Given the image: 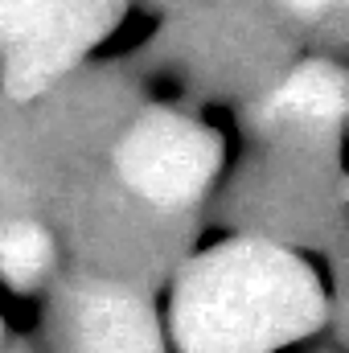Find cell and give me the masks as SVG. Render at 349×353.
<instances>
[{
  "label": "cell",
  "mask_w": 349,
  "mask_h": 353,
  "mask_svg": "<svg viewBox=\"0 0 349 353\" xmlns=\"http://www.w3.org/2000/svg\"><path fill=\"white\" fill-rule=\"evenodd\" d=\"M325 321V292L292 251L239 239L197 255L173 292L181 353H275Z\"/></svg>",
  "instance_id": "cell-1"
},
{
  "label": "cell",
  "mask_w": 349,
  "mask_h": 353,
  "mask_svg": "<svg viewBox=\"0 0 349 353\" xmlns=\"http://www.w3.org/2000/svg\"><path fill=\"white\" fill-rule=\"evenodd\" d=\"M123 0H0V66L17 99L66 74L119 21Z\"/></svg>",
  "instance_id": "cell-2"
},
{
  "label": "cell",
  "mask_w": 349,
  "mask_h": 353,
  "mask_svg": "<svg viewBox=\"0 0 349 353\" xmlns=\"http://www.w3.org/2000/svg\"><path fill=\"white\" fill-rule=\"evenodd\" d=\"M218 169V140L169 111L144 115L119 144V176L132 193L152 205H185L193 201Z\"/></svg>",
  "instance_id": "cell-3"
},
{
  "label": "cell",
  "mask_w": 349,
  "mask_h": 353,
  "mask_svg": "<svg viewBox=\"0 0 349 353\" xmlns=\"http://www.w3.org/2000/svg\"><path fill=\"white\" fill-rule=\"evenodd\" d=\"M62 353H165L152 308L123 283H79L62 316Z\"/></svg>",
  "instance_id": "cell-4"
},
{
  "label": "cell",
  "mask_w": 349,
  "mask_h": 353,
  "mask_svg": "<svg viewBox=\"0 0 349 353\" xmlns=\"http://www.w3.org/2000/svg\"><path fill=\"white\" fill-rule=\"evenodd\" d=\"M341 107H346V83H341V74L333 66H300L271 94L267 119L321 128V123H333L341 115Z\"/></svg>",
  "instance_id": "cell-5"
},
{
  "label": "cell",
  "mask_w": 349,
  "mask_h": 353,
  "mask_svg": "<svg viewBox=\"0 0 349 353\" xmlns=\"http://www.w3.org/2000/svg\"><path fill=\"white\" fill-rule=\"evenodd\" d=\"M54 271V239L29 222V218H12L0 222V279L8 288H37L46 283V275Z\"/></svg>",
  "instance_id": "cell-6"
},
{
  "label": "cell",
  "mask_w": 349,
  "mask_h": 353,
  "mask_svg": "<svg viewBox=\"0 0 349 353\" xmlns=\"http://www.w3.org/2000/svg\"><path fill=\"white\" fill-rule=\"evenodd\" d=\"M292 8H300V12H321V8H329L333 0H288Z\"/></svg>",
  "instance_id": "cell-7"
}]
</instances>
